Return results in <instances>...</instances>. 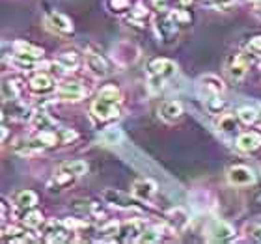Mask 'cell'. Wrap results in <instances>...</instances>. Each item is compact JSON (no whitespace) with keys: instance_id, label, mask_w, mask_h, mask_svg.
<instances>
[{"instance_id":"obj_1","label":"cell","mask_w":261,"mask_h":244,"mask_svg":"<svg viewBox=\"0 0 261 244\" xmlns=\"http://www.w3.org/2000/svg\"><path fill=\"white\" fill-rule=\"evenodd\" d=\"M147 69H149L147 88H149L151 93H157L163 90L164 84H166L172 76H175V73H177V64L168 60V58H155V60L149 62Z\"/></svg>"},{"instance_id":"obj_2","label":"cell","mask_w":261,"mask_h":244,"mask_svg":"<svg viewBox=\"0 0 261 244\" xmlns=\"http://www.w3.org/2000/svg\"><path fill=\"white\" fill-rule=\"evenodd\" d=\"M120 103H121V99L107 97V95L97 93V99H95L92 103V106H90V114H92L93 120L101 121V123L112 121L120 116Z\"/></svg>"},{"instance_id":"obj_3","label":"cell","mask_w":261,"mask_h":244,"mask_svg":"<svg viewBox=\"0 0 261 244\" xmlns=\"http://www.w3.org/2000/svg\"><path fill=\"white\" fill-rule=\"evenodd\" d=\"M205 240L207 242H228L235 237V229L231 224L220 218H211L205 226Z\"/></svg>"},{"instance_id":"obj_4","label":"cell","mask_w":261,"mask_h":244,"mask_svg":"<svg viewBox=\"0 0 261 244\" xmlns=\"http://www.w3.org/2000/svg\"><path fill=\"white\" fill-rule=\"evenodd\" d=\"M112 60L118 67H130V65H135L140 58V49L136 47L135 43H130V41H118V43L112 47Z\"/></svg>"},{"instance_id":"obj_5","label":"cell","mask_w":261,"mask_h":244,"mask_svg":"<svg viewBox=\"0 0 261 244\" xmlns=\"http://www.w3.org/2000/svg\"><path fill=\"white\" fill-rule=\"evenodd\" d=\"M153 26H155V30H157L159 39H161L164 45L174 43L175 38H177V22H175L174 17L170 15V13H166V11L155 15V19H153Z\"/></svg>"},{"instance_id":"obj_6","label":"cell","mask_w":261,"mask_h":244,"mask_svg":"<svg viewBox=\"0 0 261 244\" xmlns=\"http://www.w3.org/2000/svg\"><path fill=\"white\" fill-rule=\"evenodd\" d=\"M56 97L67 103H79L86 97V88L79 80H62L56 86Z\"/></svg>"},{"instance_id":"obj_7","label":"cell","mask_w":261,"mask_h":244,"mask_svg":"<svg viewBox=\"0 0 261 244\" xmlns=\"http://www.w3.org/2000/svg\"><path fill=\"white\" fill-rule=\"evenodd\" d=\"M252 62H254V58H252L250 52H239V55L233 56L231 62L228 64V69H226L228 71V76L233 82H241L246 76L248 69H250Z\"/></svg>"},{"instance_id":"obj_8","label":"cell","mask_w":261,"mask_h":244,"mask_svg":"<svg viewBox=\"0 0 261 244\" xmlns=\"http://www.w3.org/2000/svg\"><path fill=\"white\" fill-rule=\"evenodd\" d=\"M101 198L107 205L110 207H116V209H135V196L133 194H125V192H121V190H116V188H105L101 192Z\"/></svg>"},{"instance_id":"obj_9","label":"cell","mask_w":261,"mask_h":244,"mask_svg":"<svg viewBox=\"0 0 261 244\" xmlns=\"http://www.w3.org/2000/svg\"><path fill=\"white\" fill-rule=\"evenodd\" d=\"M228 183L231 186H237V188H243V186H250V184L256 183V175L252 172V168L245 166V164H235L228 170Z\"/></svg>"},{"instance_id":"obj_10","label":"cell","mask_w":261,"mask_h":244,"mask_svg":"<svg viewBox=\"0 0 261 244\" xmlns=\"http://www.w3.org/2000/svg\"><path fill=\"white\" fill-rule=\"evenodd\" d=\"M84 65L90 75H93L95 78H105L109 76V65L105 62V58L97 52H92V50H86L84 52Z\"/></svg>"},{"instance_id":"obj_11","label":"cell","mask_w":261,"mask_h":244,"mask_svg":"<svg viewBox=\"0 0 261 244\" xmlns=\"http://www.w3.org/2000/svg\"><path fill=\"white\" fill-rule=\"evenodd\" d=\"M130 194L135 196L138 201H151L157 194V183L153 179H136L130 186Z\"/></svg>"},{"instance_id":"obj_12","label":"cell","mask_w":261,"mask_h":244,"mask_svg":"<svg viewBox=\"0 0 261 244\" xmlns=\"http://www.w3.org/2000/svg\"><path fill=\"white\" fill-rule=\"evenodd\" d=\"M198 88L203 97H213V95H222L226 86H224L222 78H218L217 75H203L198 80Z\"/></svg>"},{"instance_id":"obj_13","label":"cell","mask_w":261,"mask_h":244,"mask_svg":"<svg viewBox=\"0 0 261 244\" xmlns=\"http://www.w3.org/2000/svg\"><path fill=\"white\" fill-rule=\"evenodd\" d=\"M43 149H47V147H45V144L39 140L36 134H34L32 138H17V140L13 142V151L22 155V157H24V155H27V157L36 155V153L43 151Z\"/></svg>"},{"instance_id":"obj_14","label":"cell","mask_w":261,"mask_h":244,"mask_svg":"<svg viewBox=\"0 0 261 244\" xmlns=\"http://www.w3.org/2000/svg\"><path fill=\"white\" fill-rule=\"evenodd\" d=\"M235 147L239 149L241 153H254L261 147V132L257 130H246V132H241L235 140Z\"/></svg>"},{"instance_id":"obj_15","label":"cell","mask_w":261,"mask_h":244,"mask_svg":"<svg viewBox=\"0 0 261 244\" xmlns=\"http://www.w3.org/2000/svg\"><path fill=\"white\" fill-rule=\"evenodd\" d=\"M28 88H30L34 93L43 95V93H50L53 90H56V82L50 75L39 71V73H36L34 76H30V80H28Z\"/></svg>"},{"instance_id":"obj_16","label":"cell","mask_w":261,"mask_h":244,"mask_svg":"<svg viewBox=\"0 0 261 244\" xmlns=\"http://www.w3.org/2000/svg\"><path fill=\"white\" fill-rule=\"evenodd\" d=\"M144 228H146V222H144V220H138V218L121 224L118 240H123V242H136L138 237L142 235V231H144Z\"/></svg>"},{"instance_id":"obj_17","label":"cell","mask_w":261,"mask_h":244,"mask_svg":"<svg viewBox=\"0 0 261 244\" xmlns=\"http://www.w3.org/2000/svg\"><path fill=\"white\" fill-rule=\"evenodd\" d=\"M45 21H47L50 30H55L58 34L73 32V22H71V19L67 15H64V13H60V11H50V13H47Z\"/></svg>"},{"instance_id":"obj_18","label":"cell","mask_w":261,"mask_h":244,"mask_svg":"<svg viewBox=\"0 0 261 244\" xmlns=\"http://www.w3.org/2000/svg\"><path fill=\"white\" fill-rule=\"evenodd\" d=\"M73 233L64 222H49L45 228V240L47 242H65Z\"/></svg>"},{"instance_id":"obj_19","label":"cell","mask_w":261,"mask_h":244,"mask_svg":"<svg viewBox=\"0 0 261 244\" xmlns=\"http://www.w3.org/2000/svg\"><path fill=\"white\" fill-rule=\"evenodd\" d=\"M166 224H168V228L174 233H181L189 226V212L185 209H181V207H175L166 214Z\"/></svg>"},{"instance_id":"obj_20","label":"cell","mask_w":261,"mask_h":244,"mask_svg":"<svg viewBox=\"0 0 261 244\" xmlns=\"http://www.w3.org/2000/svg\"><path fill=\"white\" fill-rule=\"evenodd\" d=\"M183 116V106L177 101H164L159 106V118L166 123H174Z\"/></svg>"},{"instance_id":"obj_21","label":"cell","mask_w":261,"mask_h":244,"mask_svg":"<svg viewBox=\"0 0 261 244\" xmlns=\"http://www.w3.org/2000/svg\"><path fill=\"white\" fill-rule=\"evenodd\" d=\"M28 123H30V129L32 130H47V129H56L58 125H56V121L50 118L47 112H45L43 109L41 110H36L32 116H30V120H28Z\"/></svg>"},{"instance_id":"obj_22","label":"cell","mask_w":261,"mask_h":244,"mask_svg":"<svg viewBox=\"0 0 261 244\" xmlns=\"http://www.w3.org/2000/svg\"><path fill=\"white\" fill-rule=\"evenodd\" d=\"M10 62L13 67H17V69L21 71H32L41 67V58L32 55H24V52H15V55L11 56Z\"/></svg>"},{"instance_id":"obj_23","label":"cell","mask_w":261,"mask_h":244,"mask_svg":"<svg viewBox=\"0 0 261 244\" xmlns=\"http://www.w3.org/2000/svg\"><path fill=\"white\" fill-rule=\"evenodd\" d=\"M81 56L76 55L75 50H67V52H62V55L56 56V62L55 64L60 67L62 71H65V73H73V71H76L79 67H81Z\"/></svg>"},{"instance_id":"obj_24","label":"cell","mask_w":261,"mask_h":244,"mask_svg":"<svg viewBox=\"0 0 261 244\" xmlns=\"http://www.w3.org/2000/svg\"><path fill=\"white\" fill-rule=\"evenodd\" d=\"M58 172L69 175L73 179H79L88 172V164L84 160H65L58 166Z\"/></svg>"},{"instance_id":"obj_25","label":"cell","mask_w":261,"mask_h":244,"mask_svg":"<svg viewBox=\"0 0 261 244\" xmlns=\"http://www.w3.org/2000/svg\"><path fill=\"white\" fill-rule=\"evenodd\" d=\"M4 118L27 120V106L19 99H15V101H4Z\"/></svg>"},{"instance_id":"obj_26","label":"cell","mask_w":261,"mask_h":244,"mask_svg":"<svg viewBox=\"0 0 261 244\" xmlns=\"http://www.w3.org/2000/svg\"><path fill=\"white\" fill-rule=\"evenodd\" d=\"M239 116L233 114H222L217 121V130L218 132H224V134H231V132H237L239 130Z\"/></svg>"},{"instance_id":"obj_27","label":"cell","mask_w":261,"mask_h":244,"mask_svg":"<svg viewBox=\"0 0 261 244\" xmlns=\"http://www.w3.org/2000/svg\"><path fill=\"white\" fill-rule=\"evenodd\" d=\"M15 205L19 209H32L36 203H38V194L34 190H19L13 198Z\"/></svg>"},{"instance_id":"obj_28","label":"cell","mask_w":261,"mask_h":244,"mask_svg":"<svg viewBox=\"0 0 261 244\" xmlns=\"http://www.w3.org/2000/svg\"><path fill=\"white\" fill-rule=\"evenodd\" d=\"M161 239H163V228L161 226H146L136 242L153 244V242H159Z\"/></svg>"},{"instance_id":"obj_29","label":"cell","mask_w":261,"mask_h":244,"mask_svg":"<svg viewBox=\"0 0 261 244\" xmlns=\"http://www.w3.org/2000/svg\"><path fill=\"white\" fill-rule=\"evenodd\" d=\"M147 15H149V11H147L146 6L136 4L133 10H129V15L125 17V21L130 22V24H136V26H144Z\"/></svg>"},{"instance_id":"obj_30","label":"cell","mask_w":261,"mask_h":244,"mask_svg":"<svg viewBox=\"0 0 261 244\" xmlns=\"http://www.w3.org/2000/svg\"><path fill=\"white\" fill-rule=\"evenodd\" d=\"M21 95V90L17 86V80L13 78H4L2 80V101H15Z\"/></svg>"},{"instance_id":"obj_31","label":"cell","mask_w":261,"mask_h":244,"mask_svg":"<svg viewBox=\"0 0 261 244\" xmlns=\"http://www.w3.org/2000/svg\"><path fill=\"white\" fill-rule=\"evenodd\" d=\"M13 50L15 52H24V55H32V56H38V58H43V49L41 47H36V45L28 43L24 39H17L13 41Z\"/></svg>"},{"instance_id":"obj_32","label":"cell","mask_w":261,"mask_h":244,"mask_svg":"<svg viewBox=\"0 0 261 244\" xmlns=\"http://www.w3.org/2000/svg\"><path fill=\"white\" fill-rule=\"evenodd\" d=\"M21 222L30 229H38L39 226H43L45 224V218L39 211H27L21 216Z\"/></svg>"},{"instance_id":"obj_33","label":"cell","mask_w":261,"mask_h":244,"mask_svg":"<svg viewBox=\"0 0 261 244\" xmlns=\"http://www.w3.org/2000/svg\"><path fill=\"white\" fill-rule=\"evenodd\" d=\"M205 109L209 114H224V110H226V101L222 99V95H213V97H207L205 99Z\"/></svg>"},{"instance_id":"obj_34","label":"cell","mask_w":261,"mask_h":244,"mask_svg":"<svg viewBox=\"0 0 261 244\" xmlns=\"http://www.w3.org/2000/svg\"><path fill=\"white\" fill-rule=\"evenodd\" d=\"M121 224L118 222H109L107 226L99 229V240H118V235H120Z\"/></svg>"},{"instance_id":"obj_35","label":"cell","mask_w":261,"mask_h":244,"mask_svg":"<svg viewBox=\"0 0 261 244\" xmlns=\"http://www.w3.org/2000/svg\"><path fill=\"white\" fill-rule=\"evenodd\" d=\"M201 6L215 11H228L235 6V0H201Z\"/></svg>"},{"instance_id":"obj_36","label":"cell","mask_w":261,"mask_h":244,"mask_svg":"<svg viewBox=\"0 0 261 244\" xmlns=\"http://www.w3.org/2000/svg\"><path fill=\"white\" fill-rule=\"evenodd\" d=\"M237 116H239L241 123L252 125V123H256V120H257V110L252 109V106H243V109H239Z\"/></svg>"},{"instance_id":"obj_37","label":"cell","mask_w":261,"mask_h":244,"mask_svg":"<svg viewBox=\"0 0 261 244\" xmlns=\"http://www.w3.org/2000/svg\"><path fill=\"white\" fill-rule=\"evenodd\" d=\"M121 130L120 129H114V127H110V129H107L101 134V140L105 142V144H109V146H116V144H120L121 142Z\"/></svg>"},{"instance_id":"obj_38","label":"cell","mask_w":261,"mask_h":244,"mask_svg":"<svg viewBox=\"0 0 261 244\" xmlns=\"http://www.w3.org/2000/svg\"><path fill=\"white\" fill-rule=\"evenodd\" d=\"M109 10L114 11V13H123V11H129L130 2L129 0H109Z\"/></svg>"},{"instance_id":"obj_39","label":"cell","mask_w":261,"mask_h":244,"mask_svg":"<svg viewBox=\"0 0 261 244\" xmlns=\"http://www.w3.org/2000/svg\"><path fill=\"white\" fill-rule=\"evenodd\" d=\"M170 15L174 17V21L177 22V24H189V22H191V13H187L185 10L170 11Z\"/></svg>"},{"instance_id":"obj_40","label":"cell","mask_w":261,"mask_h":244,"mask_svg":"<svg viewBox=\"0 0 261 244\" xmlns=\"http://www.w3.org/2000/svg\"><path fill=\"white\" fill-rule=\"evenodd\" d=\"M248 49H250L252 52H261V36H254V38L250 39Z\"/></svg>"},{"instance_id":"obj_41","label":"cell","mask_w":261,"mask_h":244,"mask_svg":"<svg viewBox=\"0 0 261 244\" xmlns=\"http://www.w3.org/2000/svg\"><path fill=\"white\" fill-rule=\"evenodd\" d=\"M252 237H254V239H256L257 242H261V224L257 226L256 229H254V233H252Z\"/></svg>"},{"instance_id":"obj_42","label":"cell","mask_w":261,"mask_h":244,"mask_svg":"<svg viewBox=\"0 0 261 244\" xmlns=\"http://www.w3.org/2000/svg\"><path fill=\"white\" fill-rule=\"evenodd\" d=\"M175 2H177V4H179L181 8H189V6H191L192 2H194V0H175Z\"/></svg>"},{"instance_id":"obj_43","label":"cell","mask_w":261,"mask_h":244,"mask_svg":"<svg viewBox=\"0 0 261 244\" xmlns=\"http://www.w3.org/2000/svg\"><path fill=\"white\" fill-rule=\"evenodd\" d=\"M6 136H8V129H6V125H2V142H6Z\"/></svg>"},{"instance_id":"obj_44","label":"cell","mask_w":261,"mask_h":244,"mask_svg":"<svg viewBox=\"0 0 261 244\" xmlns=\"http://www.w3.org/2000/svg\"><path fill=\"white\" fill-rule=\"evenodd\" d=\"M243 2H259V0H243Z\"/></svg>"}]
</instances>
